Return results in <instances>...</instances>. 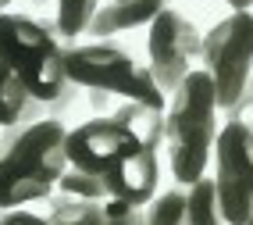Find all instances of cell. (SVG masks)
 Instances as JSON below:
<instances>
[{"mask_svg":"<svg viewBox=\"0 0 253 225\" xmlns=\"http://www.w3.org/2000/svg\"><path fill=\"white\" fill-rule=\"evenodd\" d=\"M217 114L221 111H217L211 75L204 68H193L164 111V150L178 186H193L204 179L217 143Z\"/></svg>","mask_w":253,"mask_h":225,"instance_id":"obj_1","label":"cell"},{"mask_svg":"<svg viewBox=\"0 0 253 225\" xmlns=\"http://www.w3.org/2000/svg\"><path fill=\"white\" fill-rule=\"evenodd\" d=\"M68 168V129L61 122L29 125L0 150V211L50 197Z\"/></svg>","mask_w":253,"mask_h":225,"instance_id":"obj_2","label":"cell"},{"mask_svg":"<svg viewBox=\"0 0 253 225\" xmlns=\"http://www.w3.org/2000/svg\"><path fill=\"white\" fill-rule=\"evenodd\" d=\"M68 43H64L57 18L32 22L25 14H0V57L25 82L29 97L54 100L68 86Z\"/></svg>","mask_w":253,"mask_h":225,"instance_id":"obj_3","label":"cell"},{"mask_svg":"<svg viewBox=\"0 0 253 225\" xmlns=\"http://www.w3.org/2000/svg\"><path fill=\"white\" fill-rule=\"evenodd\" d=\"M68 79L86 86V90H104L122 100H143L154 108H168V97L154 82V72L136 57H128V50L93 40V43H68Z\"/></svg>","mask_w":253,"mask_h":225,"instance_id":"obj_4","label":"cell"},{"mask_svg":"<svg viewBox=\"0 0 253 225\" xmlns=\"http://www.w3.org/2000/svg\"><path fill=\"white\" fill-rule=\"evenodd\" d=\"M200 68L214 82L217 111H228L253 75V11H232L207 32L200 43Z\"/></svg>","mask_w":253,"mask_h":225,"instance_id":"obj_5","label":"cell"},{"mask_svg":"<svg viewBox=\"0 0 253 225\" xmlns=\"http://www.w3.org/2000/svg\"><path fill=\"white\" fill-rule=\"evenodd\" d=\"M214 189L228 225H246L253 218V129L243 122H225V129H217Z\"/></svg>","mask_w":253,"mask_h":225,"instance_id":"obj_6","label":"cell"},{"mask_svg":"<svg viewBox=\"0 0 253 225\" xmlns=\"http://www.w3.org/2000/svg\"><path fill=\"white\" fill-rule=\"evenodd\" d=\"M200 32L185 14L164 7L154 22H150V72L154 82L161 86V93L171 100V93L185 82V75L193 72V57L200 54Z\"/></svg>","mask_w":253,"mask_h":225,"instance_id":"obj_7","label":"cell"},{"mask_svg":"<svg viewBox=\"0 0 253 225\" xmlns=\"http://www.w3.org/2000/svg\"><path fill=\"white\" fill-rule=\"evenodd\" d=\"M136 150H143L139 140L114 118H89L86 125L68 132V165L100 171V175L132 158Z\"/></svg>","mask_w":253,"mask_h":225,"instance_id":"obj_8","label":"cell"},{"mask_svg":"<svg viewBox=\"0 0 253 225\" xmlns=\"http://www.w3.org/2000/svg\"><path fill=\"white\" fill-rule=\"evenodd\" d=\"M107 179V193L111 200H125V204H150L157 197V179H161V165H157V150H136L132 158H125L122 165H114L111 171H104Z\"/></svg>","mask_w":253,"mask_h":225,"instance_id":"obj_9","label":"cell"},{"mask_svg":"<svg viewBox=\"0 0 253 225\" xmlns=\"http://www.w3.org/2000/svg\"><path fill=\"white\" fill-rule=\"evenodd\" d=\"M164 7H168L164 0H107V4H100V11L93 14L86 36L107 40V36H114V32L150 25Z\"/></svg>","mask_w":253,"mask_h":225,"instance_id":"obj_10","label":"cell"},{"mask_svg":"<svg viewBox=\"0 0 253 225\" xmlns=\"http://www.w3.org/2000/svg\"><path fill=\"white\" fill-rule=\"evenodd\" d=\"M164 111L168 108H154V104H143V100H122L111 118L122 122L132 136H136L139 147L157 150L164 143Z\"/></svg>","mask_w":253,"mask_h":225,"instance_id":"obj_11","label":"cell"},{"mask_svg":"<svg viewBox=\"0 0 253 225\" xmlns=\"http://www.w3.org/2000/svg\"><path fill=\"white\" fill-rule=\"evenodd\" d=\"M46 222L50 225H104L107 211L100 200H79V197H54L46 204Z\"/></svg>","mask_w":253,"mask_h":225,"instance_id":"obj_12","label":"cell"},{"mask_svg":"<svg viewBox=\"0 0 253 225\" xmlns=\"http://www.w3.org/2000/svg\"><path fill=\"white\" fill-rule=\"evenodd\" d=\"M146 225H189V186L157 193L143 211Z\"/></svg>","mask_w":253,"mask_h":225,"instance_id":"obj_13","label":"cell"},{"mask_svg":"<svg viewBox=\"0 0 253 225\" xmlns=\"http://www.w3.org/2000/svg\"><path fill=\"white\" fill-rule=\"evenodd\" d=\"M25 100H29L25 82L18 79V72H14V68H11L4 57H0V125H4V129L18 125Z\"/></svg>","mask_w":253,"mask_h":225,"instance_id":"obj_14","label":"cell"},{"mask_svg":"<svg viewBox=\"0 0 253 225\" xmlns=\"http://www.w3.org/2000/svg\"><path fill=\"white\" fill-rule=\"evenodd\" d=\"M57 189L64 197H79V200H111V193H107V179L100 175V171H86V168H75V165H68L64 168V175H61V182H57Z\"/></svg>","mask_w":253,"mask_h":225,"instance_id":"obj_15","label":"cell"},{"mask_svg":"<svg viewBox=\"0 0 253 225\" xmlns=\"http://www.w3.org/2000/svg\"><path fill=\"white\" fill-rule=\"evenodd\" d=\"M189 225H228L221 215V204H217L214 179L207 175L189 186Z\"/></svg>","mask_w":253,"mask_h":225,"instance_id":"obj_16","label":"cell"},{"mask_svg":"<svg viewBox=\"0 0 253 225\" xmlns=\"http://www.w3.org/2000/svg\"><path fill=\"white\" fill-rule=\"evenodd\" d=\"M100 11V0H57V29L64 40L86 36L93 14Z\"/></svg>","mask_w":253,"mask_h":225,"instance_id":"obj_17","label":"cell"},{"mask_svg":"<svg viewBox=\"0 0 253 225\" xmlns=\"http://www.w3.org/2000/svg\"><path fill=\"white\" fill-rule=\"evenodd\" d=\"M104 211H107V222H104V225H146L143 207H136V204H125V200H104Z\"/></svg>","mask_w":253,"mask_h":225,"instance_id":"obj_18","label":"cell"},{"mask_svg":"<svg viewBox=\"0 0 253 225\" xmlns=\"http://www.w3.org/2000/svg\"><path fill=\"white\" fill-rule=\"evenodd\" d=\"M221 114H228V122H243V125H250V129H253V75H250V82H246L243 97L235 100L228 111H221Z\"/></svg>","mask_w":253,"mask_h":225,"instance_id":"obj_19","label":"cell"},{"mask_svg":"<svg viewBox=\"0 0 253 225\" xmlns=\"http://www.w3.org/2000/svg\"><path fill=\"white\" fill-rule=\"evenodd\" d=\"M86 97H89L93 111H96L100 118H111V114H114V108L122 104V97H114V93H104V90H86Z\"/></svg>","mask_w":253,"mask_h":225,"instance_id":"obj_20","label":"cell"},{"mask_svg":"<svg viewBox=\"0 0 253 225\" xmlns=\"http://www.w3.org/2000/svg\"><path fill=\"white\" fill-rule=\"evenodd\" d=\"M0 225H50L46 218L32 215V211H22V207H14V211H4V222Z\"/></svg>","mask_w":253,"mask_h":225,"instance_id":"obj_21","label":"cell"},{"mask_svg":"<svg viewBox=\"0 0 253 225\" xmlns=\"http://www.w3.org/2000/svg\"><path fill=\"white\" fill-rule=\"evenodd\" d=\"M225 4H228L232 11H250V7H253V0H225Z\"/></svg>","mask_w":253,"mask_h":225,"instance_id":"obj_22","label":"cell"},{"mask_svg":"<svg viewBox=\"0 0 253 225\" xmlns=\"http://www.w3.org/2000/svg\"><path fill=\"white\" fill-rule=\"evenodd\" d=\"M0 150H4V125H0Z\"/></svg>","mask_w":253,"mask_h":225,"instance_id":"obj_23","label":"cell"},{"mask_svg":"<svg viewBox=\"0 0 253 225\" xmlns=\"http://www.w3.org/2000/svg\"><path fill=\"white\" fill-rule=\"evenodd\" d=\"M7 4H11V0H0V7H7Z\"/></svg>","mask_w":253,"mask_h":225,"instance_id":"obj_24","label":"cell"},{"mask_svg":"<svg viewBox=\"0 0 253 225\" xmlns=\"http://www.w3.org/2000/svg\"><path fill=\"white\" fill-rule=\"evenodd\" d=\"M36 4H50V0H36ZM54 4H57V0H54Z\"/></svg>","mask_w":253,"mask_h":225,"instance_id":"obj_25","label":"cell"},{"mask_svg":"<svg viewBox=\"0 0 253 225\" xmlns=\"http://www.w3.org/2000/svg\"><path fill=\"white\" fill-rule=\"evenodd\" d=\"M0 222H4V211H0Z\"/></svg>","mask_w":253,"mask_h":225,"instance_id":"obj_26","label":"cell"},{"mask_svg":"<svg viewBox=\"0 0 253 225\" xmlns=\"http://www.w3.org/2000/svg\"><path fill=\"white\" fill-rule=\"evenodd\" d=\"M246 225H253V218H250V222H246Z\"/></svg>","mask_w":253,"mask_h":225,"instance_id":"obj_27","label":"cell"}]
</instances>
